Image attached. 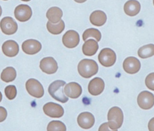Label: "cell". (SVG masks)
Segmentation results:
<instances>
[{"label":"cell","instance_id":"6da1fadb","mask_svg":"<svg viewBox=\"0 0 154 131\" xmlns=\"http://www.w3.org/2000/svg\"><path fill=\"white\" fill-rule=\"evenodd\" d=\"M98 69L97 62L90 59H83L78 65V73L84 78H90L96 75Z\"/></svg>","mask_w":154,"mask_h":131},{"label":"cell","instance_id":"7a4b0ae2","mask_svg":"<svg viewBox=\"0 0 154 131\" xmlns=\"http://www.w3.org/2000/svg\"><path fill=\"white\" fill-rule=\"evenodd\" d=\"M65 85V81L57 80L52 82L48 87V92L51 97L61 103H66L69 100L64 92V87Z\"/></svg>","mask_w":154,"mask_h":131},{"label":"cell","instance_id":"3957f363","mask_svg":"<svg viewBox=\"0 0 154 131\" xmlns=\"http://www.w3.org/2000/svg\"><path fill=\"white\" fill-rule=\"evenodd\" d=\"M107 118L110 129L117 130L119 129L123 121V114L122 109L117 106L112 107L108 111Z\"/></svg>","mask_w":154,"mask_h":131},{"label":"cell","instance_id":"277c9868","mask_svg":"<svg viewBox=\"0 0 154 131\" xmlns=\"http://www.w3.org/2000/svg\"><path fill=\"white\" fill-rule=\"evenodd\" d=\"M98 60L103 66L106 67H111L116 62V54L111 49L104 48L99 52Z\"/></svg>","mask_w":154,"mask_h":131},{"label":"cell","instance_id":"5b68a950","mask_svg":"<svg viewBox=\"0 0 154 131\" xmlns=\"http://www.w3.org/2000/svg\"><path fill=\"white\" fill-rule=\"evenodd\" d=\"M26 91L31 96L35 98H41L44 94V89L41 83L35 79H29L26 84Z\"/></svg>","mask_w":154,"mask_h":131},{"label":"cell","instance_id":"8992f818","mask_svg":"<svg viewBox=\"0 0 154 131\" xmlns=\"http://www.w3.org/2000/svg\"><path fill=\"white\" fill-rule=\"evenodd\" d=\"M137 103L143 109H150L154 105V95L149 91H143L137 97Z\"/></svg>","mask_w":154,"mask_h":131},{"label":"cell","instance_id":"52a82bcc","mask_svg":"<svg viewBox=\"0 0 154 131\" xmlns=\"http://www.w3.org/2000/svg\"><path fill=\"white\" fill-rule=\"evenodd\" d=\"M44 113L52 118H60L64 115V109L59 104L54 102H48L43 107Z\"/></svg>","mask_w":154,"mask_h":131},{"label":"cell","instance_id":"ba28073f","mask_svg":"<svg viewBox=\"0 0 154 131\" xmlns=\"http://www.w3.org/2000/svg\"><path fill=\"white\" fill-rule=\"evenodd\" d=\"M79 34L74 30L67 31L63 36L62 41L63 44L68 48H74L79 43Z\"/></svg>","mask_w":154,"mask_h":131},{"label":"cell","instance_id":"9c48e42d","mask_svg":"<svg viewBox=\"0 0 154 131\" xmlns=\"http://www.w3.org/2000/svg\"><path fill=\"white\" fill-rule=\"evenodd\" d=\"M32 16V10L31 7L26 4H20L14 9V16L20 22H26Z\"/></svg>","mask_w":154,"mask_h":131},{"label":"cell","instance_id":"30bf717a","mask_svg":"<svg viewBox=\"0 0 154 131\" xmlns=\"http://www.w3.org/2000/svg\"><path fill=\"white\" fill-rule=\"evenodd\" d=\"M0 28L5 34L12 35L16 32L17 24L12 17H5L0 22Z\"/></svg>","mask_w":154,"mask_h":131},{"label":"cell","instance_id":"8fae6325","mask_svg":"<svg viewBox=\"0 0 154 131\" xmlns=\"http://www.w3.org/2000/svg\"><path fill=\"white\" fill-rule=\"evenodd\" d=\"M123 70L129 74L137 73L141 68L140 61L135 57L129 56L123 62Z\"/></svg>","mask_w":154,"mask_h":131},{"label":"cell","instance_id":"7c38bea8","mask_svg":"<svg viewBox=\"0 0 154 131\" xmlns=\"http://www.w3.org/2000/svg\"><path fill=\"white\" fill-rule=\"evenodd\" d=\"M40 68L45 73L53 74L57 71L58 64L54 58L45 57L40 61Z\"/></svg>","mask_w":154,"mask_h":131},{"label":"cell","instance_id":"4fadbf2b","mask_svg":"<svg viewBox=\"0 0 154 131\" xmlns=\"http://www.w3.org/2000/svg\"><path fill=\"white\" fill-rule=\"evenodd\" d=\"M78 125L82 129H88L94 124L95 119L93 115L89 112H83L79 114L77 118Z\"/></svg>","mask_w":154,"mask_h":131},{"label":"cell","instance_id":"5bb4252c","mask_svg":"<svg viewBox=\"0 0 154 131\" xmlns=\"http://www.w3.org/2000/svg\"><path fill=\"white\" fill-rule=\"evenodd\" d=\"M23 51L28 55H34L38 53L42 49L41 43L34 39L25 40L22 44Z\"/></svg>","mask_w":154,"mask_h":131},{"label":"cell","instance_id":"9a60e30c","mask_svg":"<svg viewBox=\"0 0 154 131\" xmlns=\"http://www.w3.org/2000/svg\"><path fill=\"white\" fill-rule=\"evenodd\" d=\"M105 88V83L102 79L96 77L91 79L88 85V90L90 94L98 96L100 94Z\"/></svg>","mask_w":154,"mask_h":131},{"label":"cell","instance_id":"2e32d148","mask_svg":"<svg viewBox=\"0 0 154 131\" xmlns=\"http://www.w3.org/2000/svg\"><path fill=\"white\" fill-rule=\"evenodd\" d=\"M64 92L67 97L76 99L81 96L82 93V88L79 84L72 82L65 85V87H64Z\"/></svg>","mask_w":154,"mask_h":131},{"label":"cell","instance_id":"e0dca14e","mask_svg":"<svg viewBox=\"0 0 154 131\" xmlns=\"http://www.w3.org/2000/svg\"><path fill=\"white\" fill-rule=\"evenodd\" d=\"M2 50L5 55L8 57H13L19 53V47L18 44L15 41L10 40L3 43Z\"/></svg>","mask_w":154,"mask_h":131},{"label":"cell","instance_id":"ac0fdd59","mask_svg":"<svg viewBox=\"0 0 154 131\" xmlns=\"http://www.w3.org/2000/svg\"><path fill=\"white\" fill-rule=\"evenodd\" d=\"M141 5L137 0L128 1L124 5V11L129 16H136L140 12Z\"/></svg>","mask_w":154,"mask_h":131},{"label":"cell","instance_id":"d6986e66","mask_svg":"<svg viewBox=\"0 0 154 131\" xmlns=\"http://www.w3.org/2000/svg\"><path fill=\"white\" fill-rule=\"evenodd\" d=\"M106 14L101 10L94 11L90 16V21L91 24L100 26L104 25L106 21Z\"/></svg>","mask_w":154,"mask_h":131},{"label":"cell","instance_id":"ffe728a7","mask_svg":"<svg viewBox=\"0 0 154 131\" xmlns=\"http://www.w3.org/2000/svg\"><path fill=\"white\" fill-rule=\"evenodd\" d=\"M99 45L97 41L93 39H89L85 41L82 46V52L86 56H93L97 51Z\"/></svg>","mask_w":154,"mask_h":131},{"label":"cell","instance_id":"44dd1931","mask_svg":"<svg viewBox=\"0 0 154 131\" xmlns=\"http://www.w3.org/2000/svg\"><path fill=\"white\" fill-rule=\"evenodd\" d=\"M63 16L62 10L57 7H52L48 9L46 13V17L50 22L53 23H58Z\"/></svg>","mask_w":154,"mask_h":131},{"label":"cell","instance_id":"7402d4cb","mask_svg":"<svg viewBox=\"0 0 154 131\" xmlns=\"http://www.w3.org/2000/svg\"><path fill=\"white\" fill-rule=\"evenodd\" d=\"M48 31L54 35H57L61 33L65 28V24L63 20H60L57 23H53L48 21L46 24Z\"/></svg>","mask_w":154,"mask_h":131},{"label":"cell","instance_id":"603a6c76","mask_svg":"<svg viewBox=\"0 0 154 131\" xmlns=\"http://www.w3.org/2000/svg\"><path fill=\"white\" fill-rule=\"evenodd\" d=\"M16 77V70L12 67H7L4 69L1 74V79L5 82H10L13 81Z\"/></svg>","mask_w":154,"mask_h":131},{"label":"cell","instance_id":"cb8c5ba5","mask_svg":"<svg viewBox=\"0 0 154 131\" xmlns=\"http://www.w3.org/2000/svg\"><path fill=\"white\" fill-rule=\"evenodd\" d=\"M138 55L141 58H147L154 55V44H149L141 47L138 50Z\"/></svg>","mask_w":154,"mask_h":131},{"label":"cell","instance_id":"d4e9b609","mask_svg":"<svg viewBox=\"0 0 154 131\" xmlns=\"http://www.w3.org/2000/svg\"><path fill=\"white\" fill-rule=\"evenodd\" d=\"M90 37L94 38L97 41L100 40L101 38V34L100 32L96 29V28H89L86 29L83 34H82V38L84 41H86Z\"/></svg>","mask_w":154,"mask_h":131},{"label":"cell","instance_id":"484cf974","mask_svg":"<svg viewBox=\"0 0 154 131\" xmlns=\"http://www.w3.org/2000/svg\"><path fill=\"white\" fill-rule=\"evenodd\" d=\"M47 131H66L65 124L58 120L51 121L47 126Z\"/></svg>","mask_w":154,"mask_h":131},{"label":"cell","instance_id":"4316f807","mask_svg":"<svg viewBox=\"0 0 154 131\" xmlns=\"http://www.w3.org/2000/svg\"><path fill=\"white\" fill-rule=\"evenodd\" d=\"M4 93L6 97L9 100L14 99L17 94V90L14 85H10L5 88Z\"/></svg>","mask_w":154,"mask_h":131},{"label":"cell","instance_id":"83f0119b","mask_svg":"<svg viewBox=\"0 0 154 131\" xmlns=\"http://www.w3.org/2000/svg\"><path fill=\"white\" fill-rule=\"evenodd\" d=\"M145 84L146 87L150 90L154 91V72L149 73L146 78Z\"/></svg>","mask_w":154,"mask_h":131},{"label":"cell","instance_id":"f1b7e54d","mask_svg":"<svg viewBox=\"0 0 154 131\" xmlns=\"http://www.w3.org/2000/svg\"><path fill=\"white\" fill-rule=\"evenodd\" d=\"M7 116V112L5 108L0 106V122L4 121Z\"/></svg>","mask_w":154,"mask_h":131},{"label":"cell","instance_id":"f546056e","mask_svg":"<svg viewBox=\"0 0 154 131\" xmlns=\"http://www.w3.org/2000/svg\"><path fill=\"white\" fill-rule=\"evenodd\" d=\"M98 131H117V130H111V129L110 130V129L108 126V123H104L100 126Z\"/></svg>","mask_w":154,"mask_h":131},{"label":"cell","instance_id":"4dcf8cb0","mask_svg":"<svg viewBox=\"0 0 154 131\" xmlns=\"http://www.w3.org/2000/svg\"><path fill=\"white\" fill-rule=\"evenodd\" d=\"M148 129L149 131H154V117L150 119L149 121Z\"/></svg>","mask_w":154,"mask_h":131},{"label":"cell","instance_id":"1f68e13d","mask_svg":"<svg viewBox=\"0 0 154 131\" xmlns=\"http://www.w3.org/2000/svg\"><path fill=\"white\" fill-rule=\"evenodd\" d=\"M74 1L78 3H83L85 1H86L87 0H74Z\"/></svg>","mask_w":154,"mask_h":131},{"label":"cell","instance_id":"d6a6232c","mask_svg":"<svg viewBox=\"0 0 154 131\" xmlns=\"http://www.w3.org/2000/svg\"><path fill=\"white\" fill-rule=\"evenodd\" d=\"M2 93H1V91H0V102H1V100H2Z\"/></svg>","mask_w":154,"mask_h":131},{"label":"cell","instance_id":"836d02e7","mask_svg":"<svg viewBox=\"0 0 154 131\" xmlns=\"http://www.w3.org/2000/svg\"><path fill=\"white\" fill-rule=\"evenodd\" d=\"M1 14H2V8H1V7L0 5V16H1Z\"/></svg>","mask_w":154,"mask_h":131},{"label":"cell","instance_id":"e575fe53","mask_svg":"<svg viewBox=\"0 0 154 131\" xmlns=\"http://www.w3.org/2000/svg\"><path fill=\"white\" fill-rule=\"evenodd\" d=\"M21 1H25V2H27V1H29L30 0H21Z\"/></svg>","mask_w":154,"mask_h":131},{"label":"cell","instance_id":"d590c367","mask_svg":"<svg viewBox=\"0 0 154 131\" xmlns=\"http://www.w3.org/2000/svg\"><path fill=\"white\" fill-rule=\"evenodd\" d=\"M153 5H154V0H153Z\"/></svg>","mask_w":154,"mask_h":131},{"label":"cell","instance_id":"8d00e7d4","mask_svg":"<svg viewBox=\"0 0 154 131\" xmlns=\"http://www.w3.org/2000/svg\"><path fill=\"white\" fill-rule=\"evenodd\" d=\"M4 1H7V0H4Z\"/></svg>","mask_w":154,"mask_h":131}]
</instances>
